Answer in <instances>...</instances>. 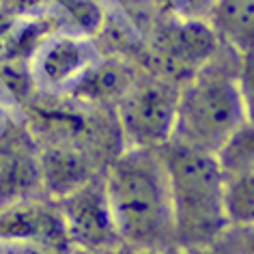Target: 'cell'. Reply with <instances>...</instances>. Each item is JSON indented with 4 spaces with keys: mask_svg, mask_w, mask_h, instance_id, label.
Returning <instances> with one entry per match:
<instances>
[{
    "mask_svg": "<svg viewBox=\"0 0 254 254\" xmlns=\"http://www.w3.org/2000/svg\"><path fill=\"white\" fill-rule=\"evenodd\" d=\"M222 41L207 20H188L162 11L151 30L134 43L129 61L183 86L218 54Z\"/></svg>",
    "mask_w": 254,
    "mask_h": 254,
    "instance_id": "obj_4",
    "label": "cell"
},
{
    "mask_svg": "<svg viewBox=\"0 0 254 254\" xmlns=\"http://www.w3.org/2000/svg\"><path fill=\"white\" fill-rule=\"evenodd\" d=\"M168 177L175 246L183 254L213 248L231 228L226 215V175L218 155L166 142L160 149Z\"/></svg>",
    "mask_w": 254,
    "mask_h": 254,
    "instance_id": "obj_2",
    "label": "cell"
},
{
    "mask_svg": "<svg viewBox=\"0 0 254 254\" xmlns=\"http://www.w3.org/2000/svg\"><path fill=\"white\" fill-rule=\"evenodd\" d=\"M196 254H231V252L226 250L222 241H218V244H215L213 248H209V250H205V252H196Z\"/></svg>",
    "mask_w": 254,
    "mask_h": 254,
    "instance_id": "obj_26",
    "label": "cell"
},
{
    "mask_svg": "<svg viewBox=\"0 0 254 254\" xmlns=\"http://www.w3.org/2000/svg\"><path fill=\"white\" fill-rule=\"evenodd\" d=\"M17 17L20 15H15V13H11V11H7L4 7H0V52H2V48H4V43H7V39H9L11 28H13Z\"/></svg>",
    "mask_w": 254,
    "mask_h": 254,
    "instance_id": "obj_23",
    "label": "cell"
},
{
    "mask_svg": "<svg viewBox=\"0 0 254 254\" xmlns=\"http://www.w3.org/2000/svg\"><path fill=\"white\" fill-rule=\"evenodd\" d=\"M41 168V183L48 198L61 200L95 177L104 175L110 160L101 153L78 144L48 142L37 144Z\"/></svg>",
    "mask_w": 254,
    "mask_h": 254,
    "instance_id": "obj_9",
    "label": "cell"
},
{
    "mask_svg": "<svg viewBox=\"0 0 254 254\" xmlns=\"http://www.w3.org/2000/svg\"><path fill=\"white\" fill-rule=\"evenodd\" d=\"M11 110H9V101L7 97H4V93H2V88H0V134H2L4 129L9 127L11 123Z\"/></svg>",
    "mask_w": 254,
    "mask_h": 254,
    "instance_id": "obj_24",
    "label": "cell"
},
{
    "mask_svg": "<svg viewBox=\"0 0 254 254\" xmlns=\"http://www.w3.org/2000/svg\"><path fill=\"white\" fill-rule=\"evenodd\" d=\"M2 254H71V248L41 244V241H15V244H0Z\"/></svg>",
    "mask_w": 254,
    "mask_h": 254,
    "instance_id": "obj_20",
    "label": "cell"
},
{
    "mask_svg": "<svg viewBox=\"0 0 254 254\" xmlns=\"http://www.w3.org/2000/svg\"><path fill=\"white\" fill-rule=\"evenodd\" d=\"M46 196L39 153L22 121H11L0 134V207Z\"/></svg>",
    "mask_w": 254,
    "mask_h": 254,
    "instance_id": "obj_8",
    "label": "cell"
},
{
    "mask_svg": "<svg viewBox=\"0 0 254 254\" xmlns=\"http://www.w3.org/2000/svg\"><path fill=\"white\" fill-rule=\"evenodd\" d=\"M209 24L222 46L239 56L254 52V0H215Z\"/></svg>",
    "mask_w": 254,
    "mask_h": 254,
    "instance_id": "obj_13",
    "label": "cell"
},
{
    "mask_svg": "<svg viewBox=\"0 0 254 254\" xmlns=\"http://www.w3.org/2000/svg\"><path fill=\"white\" fill-rule=\"evenodd\" d=\"M99 59L97 43L75 30H61L33 59V75L39 93L67 95L82 73Z\"/></svg>",
    "mask_w": 254,
    "mask_h": 254,
    "instance_id": "obj_7",
    "label": "cell"
},
{
    "mask_svg": "<svg viewBox=\"0 0 254 254\" xmlns=\"http://www.w3.org/2000/svg\"><path fill=\"white\" fill-rule=\"evenodd\" d=\"M56 7L63 11L67 26L71 24V30L91 41H97L110 22L104 0H59Z\"/></svg>",
    "mask_w": 254,
    "mask_h": 254,
    "instance_id": "obj_14",
    "label": "cell"
},
{
    "mask_svg": "<svg viewBox=\"0 0 254 254\" xmlns=\"http://www.w3.org/2000/svg\"><path fill=\"white\" fill-rule=\"evenodd\" d=\"M136 65L125 56L99 54V59L82 73L67 97L86 106L117 108L136 78Z\"/></svg>",
    "mask_w": 254,
    "mask_h": 254,
    "instance_id": "obj_11",
    "label": "cell"
},
{
    "mask_svg": "<svg viewBox=\"0 0 254 254\" xmlns=\"http://www.w3.org/2000/svg\"><path fill=\"white\" fill-rule=\"evenodd\" d=\"M220 241L231 254H254V228L231 226Z\"/></svg>",
    "mask_w": 254,
    "mask_h": 254,
    "instance_id": "obj_21",
    "label": "cell"
},
{
    "mask_svg": "<svg viewBox=\"0 0 254 254\" xmlns=\"http://www.w3.org/2000/svg\"><path fill=\"white\" fill-rule=\"evenodd\" d=\"M179 95V82L138 67L129 91L114 108L125 149H162L170 142Z\"/></svg>",
    "mask_w": 254,
    "mask_h": 254,
    "instance_id": "obj_5",
    "label": "cell"
},
{
    "mask_svg": "<svg viewBox=\"0 0 254 254\" xmlns=\"http://www.w3.org/2000/svg\"><path fill=\"white\" fill-rule=\"evenodd\" d=\"M215 0H160V7L166 13L188 17V20H207L211 15ZM160 11V13H162Z\"/></svg>",
    "mask_w": 254,
    "mask_h": 254,
    "instance_id": "obj_18",
    "label": "cell"
},
{
    "mask_svg": "<svg viewBox=\"0 0 254 254\" xmlns=\"http://www.w3.org/2000/svg\"><path fill=\"white\" fill-rule=\"evenodd\" d=\"M220 166L226 177L254 175V123H246L228 138L218 153Z\"/></svg>",
    "mask_w": 254,
    "mask_h": 254,
    "instance_id": "obj_15",
    "label": "cell"
},
{
    "mask_svg": "<svg viewBox=\"0 0 254 254\" xmlns=\"http://www.w3.org/2000/svg\"><path fill=\"white\" fill-rule=\"evenodd\" d=\"M106 254H183V252H144V250H134V248H127V246H117L114 250H110V252H106Z\"/></svg>",
    "mask_w": 254,
    "mask_h": 254,
    "instance_id": "obj_25",
    "label": "cell"
},
{
    "mask_svg": "<svg viewBox=\"0 0 254 254\" xmlns=\"http://www.w3.org/2000/svg\"><path fill=\"white\" fill-rule=\"evenodd\" d=\"M226 215L228 224L254 228V175L226 177Z\"/></svg>",
    "mask_w": 254,
    "mask_h": 254,
    "instance_id": "obj_16",
    "label": "cell"
},
{
    "mask_svg": "<svg viewBox=\"0 0 254 254\" xmlns=\"http://www.w3.org/2000/svg\"><path fill=\"white\" fill-rule=\"evenodd\" d=\"M112 4L140 39L151 30L162 11L160 0H112Z\"/></svg>",
    "mask_w": 254,
    "mask_h": 254,
    "instance_id": "obj_17",
    "label": "cell"
},
{
    "mask_svg": "<svg viewBox=\"0 0 254 254\" xmlns=\"http://www.w3.org/2000/svg\"><path fill=\"white\" fill-rule=\"evenodd\" d=\"M0 254H2V250H0Z\"/></svg>",
    "mask_w": 254,
    "mask_h": 254,
    "instance_id": "obj_28",
    "label": "cell"
},
{
    "mask_svg": "<svg viewBox=\"0 0 254 254\" xmlns=\"http://www.w3.org/2000/svg\"><path fill=\"white\" fill-rule=\"evenodd\" d=\"M241 56L222 46L218 54L181 86L175 134L170 140L218 155L235 131L246 123L239 91Z\"/></svg>",
    "mask_w": 254,
    "mask_h": 254,
    "instance_id": "obj_3",
    "label": "cell"
},
{
    "mask_svg": "<svg viewBox=\"0 0 254 254\" xmlns=\"http://www.w3.org/2000/svg\"><path fill=\"white\" fill-rule=\"evenodd\" d=\"M71 250L106 254L121 246L112 209L108 202L104 175L59 200Z\"/></svg>",
    "mask_w": 254,
    "mask_h": 254,
    "instance_id": "obj_6",
    "label": "cell"
},
{
    "mask_svg": "<svg viewBox=\"0 0 254 254\" xmlns=\"http://www.w3.org/2000/svg\"><path fill=\"white\" fill-rule=\"evenodd\" d=\"M56 2L59 0H0V7H4L15 15H24V13H30V11H37L43 7H52Z\"/></svg>",
    "mask_w": 254,
    "mask_h": 254,
    "instance_id": "obj_22",
    "label": "cell"
},
{
    "mask_svg": "<svg viewBox=\"0 0 254 254\" xmlns=\"http://www.w3.org/2000/svg\"><path fill=\"white\" fill-rule=\"evenodd\" d=\"M15 241H41L71 248L59 200L39 196L0 207V244Z\"/></svg>",
    "mask_w": 254,
    "mask_h": 254,
    "instance_id": "obj_10",
    "label": "cell"
},
{
    "mask_svg": "<svg viewBox=\"0 0 254 254\" xmlns=\"http://www.w3.org/2000/svg\"><path fill=\"white\" fill-rule=\"evenodd\" d=\"M71 254H93V252H82V250H71Z\"/></svg>",
    "mask_w": 254,
    "mask_h": 254,
    "instance_id": "obj_27",
    "label": "cell"
},
{
    "mask_svg": "<svg viewBox=\"0 0 254 254\" xmlns=\"http://www.w3.org/2000/svg\"><path fill=\"white\" fill-rule=\"evenodd\" d=\"M239 91H241V99H244L248 123H254V52H248L241 56Z\"/></svg>",
    "mask_w": 254,
    "mask_h": 254,
    "instance_id": "obj_19",
    "label": "cell"
},
{
    "mask_svg": "<svg viewBox=\"0 0 254 254\" xmlns=\"http://www.w3.org/2000/svg\"><path fill=\"white\" fill-rule=\"evenodd\" d=\"M65 28L67 20L56 4L24 13L17 17L11 28V35L0 52V59H17L33 65V59L39 54V50Z\"/></svg>",
    "mask_w": 254,
    "mask_h": 254,
    "instance_id": "obj_12",
    "label": "cell"
},
{
    "mask_svg": "<svg viewBox=\"0 0 254 254\" xmlns=\"http://www.w3.org/2000/svg\"><path fill=\"white\" fill-rule=\"evenodd\" d=\"M104 186L121 244L144 252H177L160 149H123L104 170Z\"/></svg>",
    "mask_w": 254,
    "mask_h": 254,
    "instance_id": "obj_1",
    "label": "cell"
}]
</instances>
